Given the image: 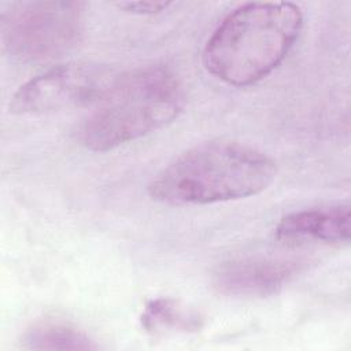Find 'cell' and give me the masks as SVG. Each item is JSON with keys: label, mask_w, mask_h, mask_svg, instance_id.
<instances>
[{"label": "cell", "mask_w": 351, "mask_h": 351, "mask_svg": "<svg viewBox=\"0 0 351 351\" xmlns=\"http://www.w3.org/2000/svg\"><path fill=\"white\" fill-rule=\"evenodd\" d=\"M302 27L303 12L293 3L241 4L208 37L202 55L203 66L228 85L256 84L281 64Z\"/></svg>", "instance_id": "6da1fadb"}, {"label": "cell", "mask_w": 351, "mask_h": 351, "mask_svg": "<svg viewBox=\"0 0 351 351\" xmlns=\"http://www.w3.org/2000/svg\"><path fill=\"white\" fill-rule=\"evenodd\" d=\"M276 171V162L251 145L208 141L174 158L149 182L148 193L169 206L239 200L265 191Z\"/></svg>", "instance_id": "7a4b0ae2"}, {"label": "cell", "mask_w": 351, "mask_h": 351, "mask_svg": "<svg viewBox=\"0 0 351 351\" xmlns=\"http://www.w3.org/2000/svg\"><path fill=\"white\" fill-rule=\"evenodd\" d=\"M184 107V90L171 69L145 66L118 74L107 95L78 129L80 143L106 152L173 122Z\"/></svg>", "instance_id": "3957f363"}, {"label": "cell", "mask_w": 351, "mask_h": 351, "mask_svg": "<svg viewBox=\"0 0 351 351\" xmlns=\"http://www.w3.org/2000/svg\"><path fill=\"white\" fill-rule=\"evenodd\" d=\"M84 3L18 1L1 11L4 51L15 60L56 59L75 47L84 29Z\"/></svg>", "instance_id": "277c9868"}, {"label": "cell", "mask_w": 351, "mask_h": 351, "mask_svg": "<svg viewBox=\"0 0 351 351\" xmlns=\"http://www.w3.org/2000/svg\"><path fill=\"white\" fill-rule=\"evenodd\" d=\"M118 74L106 64L92 62L58 64L22 84L11 97L10 111L16 115H44L95 107Z\"/></svg>", "instance_id": "5b68a950"}, {"label": "cell", "mask_w": 351, "mask_h": 351, "mask_svg": "<svg viewBox=\"0 0 351 351\" xmlns=\"http://www.w3.org/2000/svg\"><path fill=\"white\" fill-rule=\"evenodd\" d=\"M299 262L248 256L221 263L211 284L221 295L233 298H266L278 293L298 273Z\"/></svg>", "instance_id": "8992f818"}, {"label": "cell", "mask_w": 351, "mask_h": 351, "mask_svg": "<svg viewBox=\"0 0 351 351\" xmlns=\"http://www.w3.org/2000/svg\"><path fill=\"white\" fill-rule=\"evenodd\" d=\"M351 230V213L347 204H333L293 211L278 222L276 236L285 241L347 243Z\"/></svg>", "instance_id": "52a82bcc"}, {"label": "cell", "mask_w": 351, "mask_h": 351, "mask_svg": "<svg viewBox=\"0 0 351 351\" xmlns=\"http://www.w3.org/2000/svg\"><path fill=\"white\" fill-rule=\"evenodd\" d=\"M141 328L151 335L166 332H196L203 326V317L171 298H155L147 302L141 315Z\"/></svg>", "instance_id": "ba28073f"}, {"label": "cell", "mask_w": 351, "mask_h": 351, "mask_svg": "<svg viewBox=\"0 0 351 351\" xmlns=\"http://www.w3.org/2000/svg\"><path fill=\"white\" fill-rule=\"evenodd\" d=\"M22 346L29 350L99 348V344L84 330L58 321H41L32 325L22 336Z\"/></svg>", "instance_id": "9c48e42d"}, {"label": "cell", "mask_w": 351, "mask_h": 351, "mask_svg": "<svg viewBox=\"0 0 351 351\" xmlns=\"http://www.w3.org/2000/svg\"><path fill=\"white\" fill-rule=\"evenodd\" d=\"M119 10L136 15H154L166 11L171 3L167 1H121L115 4Z\"/></svg>", "instance_id": "30bf717a"}]
</instances>
